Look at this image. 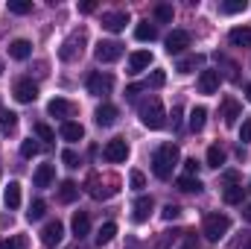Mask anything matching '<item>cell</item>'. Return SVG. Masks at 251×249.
Masks as SVG:
<instances>
[{
    "instance_id": "11a10c76",
    "label": "cell",
    "mask_w": 251,
    "mask_h": 249,
    "mask_svg": "<svg viewBox=\"0 0 251 249\" xmlns=\"http://www.w3.org/2000/svg\"><path fill=\"white\" fill-rule=\"evenodd\" d=\"M70 249H79V247H70Z\"/></svg>"
},
{
    "instance_id": "d4e9b609",
    "label": "cell",
    "mask_w": 251,
    "mask_h": 249,
    "mask_svg": "<svg viewBox=\"0 0 251 249\" xmlns=\"http://www.w3.org/2000/svg\"><path fill=\"white\" fill-rule=\"evenodd\" d=\"M222 199H225L228 205H240V202L246 199V187L243 185H228L225 187V193H222Z\"/></svg>"
},
{
    "instance_id": "6da1fadb",
    "label": "cell",
    "mask_w": 251,
    "mask_h": 249,
    "mask_svg": "<svg viewBox=\"0 0 251 249\" xmlns=\"http://www.w3.org/2000/svg\"><path fill=\"white\" fill-rule=\"evenodd\" d=\"M178 164V147L176 144H161L158 150H155V156H152V173L161 179V182H167L170 176H173V167Z\"/></svg>"
},
{
    "instance_id": "bcb514c9",
    "label": "cell",
    "mask_w": 251,
    "mask_h": 249,
    "mask_svg": "<svg viewBox=\"0 0 251 249\" xmlns=\"http://www.w3.org/2000/svg\"><path fill=\"white\" fill-rule=\"evenodd\" d=\"M161 214H164V220H176V217H178V214H181V208H178V205H173V202H170V205H164V211H161Z\"/></svg>"
},
{
    "instance_id": "83f0119b",
    "label": "cell",
    "mask_w": 251,
    "mask_h": 249,
    "mask_svg": "<svg viewBox=\"0 0 251 249\" xmlns=\"http://www.w3.org/2000/svg\"><path fill=\"white\" fill-rule=\"evenodd\" d=\"M3 199H6V208H18V205H21V185H18V182H9Z\"/></svg>"
},
{
    "instance_id": "b9f144b4",
    "label": "cell",
    "mask_w": 251,
    "mask_h": 249,
    "mask_svg": "<svg viewBox=\"0 0 251 249\" xmlns=\"http://www.w3.org/2000/svg\"><path fill=\"white\" fill-rule=\"evenodd\" d=\"M128 182H131V187H134V190H143V185H146V176H143L140 170H131Z\"/></svg>"
},
{
    "instance_id": "60d3db41",
    "label": "cell",
    "mask_w": 251,
    "mask_h": 249,
    "mask_svg": "<svg viewBox=\"0 0 251 249\" xmlns=\"http://www.w3.org/2000/svg\"><path fill=\"white\" fill-rule=\"evenodd\" d=\"M164 82H167V73H164V70H155V73L146 79V88H149V85H152V88H161Z\"/></svg>"
},
{
    "instance_id": "d590c367",
    "label": "cell",
    "mask_w": 251,
    "mask_h": 249,
    "mask_svg": "<svg viewBox=\"0 0 251 249\" xmlns=\"http://www.w3.org/2000/svg\"><path fill=\"white\" fill-rule=\"evenodd\" d=\"M26 247H29V241H26L24 235H12L9 241L0 244V249H26Z\"/></svg>"
},
{
    "instance_id": "e0dca14e",
    "label": "cell",
    "mask_w": 251,
    "mask_h": 249,
    "mask_svg": "<svg viewBox=\"0 0 251 249\" xmlns=\"http://www.w3.org/2000/svg\"><path fill=\"white\" fill-rule=\"evenodd\" d=\"M149 64H152V53H149V50H137V53L128 56V70H131V73H140V70H146Z\"/></svg>"
},
{
    "instance_id": "ba28073f",
    "label": "cell",
    "mask_w": 251,
    "mask_h": 249,
    "mask_svg": "<svg viewBox=\"0 0 251 249\" xmlns=\"http://www.w3.org/2000/svg\"><path fill=\"white\" fill-rule=\"evenodd\" d=\"M219 82H222L219 70H210V67H204V70L199 73V82H196V88H199V94H216Z\"/></svg>"
},
{
    "instance_id": "d6986e66",
    "label": "cell",
    "mask_w": 251,
    "mask_h": 249,
    "mask_svg": "<svg viewBox=\"0 0 251 249\" xmlns=\"http://www.w3.org/2000/svg\"><path fill=\"white\" fill-rule=\"evenodd\" d=\"M222 118H225L228 126H234L240 121V103H237L234 97H225V100H222Z\"/></svg>"
},
{
    "instance_id": "1f68e13d",
    "label": "cell",
    "mask_w": 251,
    "mask_h": 249,
    "mask_svg": "<svg viewBox=\"0 0 251 249\" xmlns=\"http://www.w3.org/2000/svg\"><path fill=\"white\" fill-rule=\"evenodd\" d=\"M12 15H29L32 12V0H9L6 3Z\"/></svg>"
},
{
    "instance_id": "30bf717a",
    "label": "cell",
    "mask_w": 251,
    "mask_h": 249,
    "mask_svg": "<svg viewBox=\"0 0 251 249\" xmlns=\"http://www.w3.org/2000/svg\"><path fill=\"white\" fill-rule=\"evenodd\" d=\"M12 94H15V100H18V103H32V100L38 97V85H35L32 79H18Z\"/></svg>"
},
{
    "instance_id": "8fae6325",
    "label": "cell",
    "mask_w": 251,
    "mask_h": 249,
    "mask_svg": "<svg viewBox=\"0 0 251 249\" xmlns=\"http://www.w3.org/2000/svg\"><path fill=\"white\" fill-rule=\"evenodd\" d=\"M126 24H128V12H105L102 15V27L108 32H120V30H126Z\"/></svg>"
},
{
    "instance_id": "7402d4cb",
    "label": "cell",
    "mask_w": 251,
    "mask_h": 249,
    "mask_svg": "<svg viewBox=\"0 0 251 249\" xmlns=\"http://www.w3.org/2000/svg\"><path fill=\"white\" fill-rule=\"evenodd\" d=\"M76 196H79V185L76 182H62L59 185V202H64V205H70V202H76Z\"/></svg>"
},
{
    "instance_id": "74e56055",
    "label": "cell",
    "mask_w": 251,
    "mask_h": 249,
    "mask_svg": "<svg viewBox=\"0 0 251 249\" xmlns=\"http://www.w3.org/2000/svg\"><path fill=\"white\" fill-rule=\"evenodd\" d=\"M201 62H204L201 56H187V59H181V62H178V73H190L193 67H199Z\"/></svg>"
},
{
    "instance_id": "f6af8a7d",
    "label": "cell",
    "mask_w": 251,
    "mask_h": 249,
    "mask_svg": "<svg viewBox=\"0 0 251 249\" xmlns=\"http://www.w3.org/2000/svg\"><path fill=\"white\" fill-rule=\"evenodd\" d=\"M240 141H243V144H249L251 141V118H246L243 126H240Z\"/></svg>"
},
{
    "instance_id": "7a4b0ae2",
    "label": "cell",
    "mask_w": 251,
    "mask_h": 249,
    "mask_svg": "<svg viewBox=\"0 0 251 249\" xmlns=\"http://www.w3.org/2000/svg\"><path fill=\"white\" fill-rule=\"evenodd\" d=\"M140 124L146 126V129H164L167 112H164V106H161L158 97H149L146 103H140Z\"/></svg>"
},
{
    "instance_id": "3957f363",
    "label": "cell",
    "mask_w": 251,
    "mask_h": 249,
    "mask_svg": "<svg viewBox=\"0 0 251 249\" xmlns=\"http://www.w3.org/2000/svg\"><path fill=\"white\" fill-rule=\"evenodd\" d=\"M228 229H231V217L228 214H207L204 217V238L207 241H222L225 235H228Z\"/></svg>"
},
{
    "instance_id": "e575fe53",
    "label": "cell",
    "mask_w": 251,
    "mask_h": 249,
    "mask_svg": "<svg viewBox=\"0 0 251 249\" xmlns=\"http://www.w3.org/2000/svg\"><path fill=\"white\" fill-rule=\"evenodd\" d=\"M91 196H94V199H108V196H111V193H114V187H102L100 185V179H97V176H94V179H91Z\"/></svg>"
},
{
    "instance_id": "52a82bcc",
    "label": "cell",
    "mask_w": 251,
    "mask_h": 249,
    "mask_svg": "<svg viewBox=\"0 0 251 249\" xmlns=\"http://www.w3.org/2000/svg\"><path fill=\"white\" fill-rule=\"evenodd\" d=\"M102 156H105V161L120 164V161H126V158H128V144H126L123 138H114V141H108V144H105Z\"/></svg>"
},
{
    "instance_id": "5bb4252c",
    "label": "cell",
    "mask_w": 251,
    "mask_h": 249,
    "mask_svg": "<svg viewBox=\"0 0 251 249\" xmlns=\"http://www.w3.org/2000/svg\"><path fill=\"white\" fill-rule=\"evenodd\" d=\"M117 106H111V103H102L100 109H97V115H94V121H97V126H114L117 124Z\"/></svg>"
},
{
    "instance_id": "f907efd6",
    "label": "cell",
    "mask_w": 251,
    "mask_h": 249,
    "mask_svg": "<svg viewBox=\"0 0 251 249\" xmlns=\"http://www.w3.org/2000/svg\"><path fill=\"white\" fill-rule=\"evenodd\" d=\"M181 249H196V235H187V238H184V247Z\"/></svg>"
},
{
    "instance_id": "2e32d148",
    "label": "cell",
    "mask_w": 251,
    "mask_h": 249,
    "mask_svg": "<svg viewBox=\"0 0 251 249\" xmlns=\"http://www.w3.org/2000/svg\"><path fill=\"white\" fill-rule=\"evenodd\" d=\"M9 56H12V59H18V62H24V59H29V56H32V44H29L26 38H15V41L9 44Z\"/></svg>"
},
{
    "instance_id": "c3c4849f",
    "label": "cell",
    "mask_w": 251,
    "mask_h": 249,
    "mask_svg": "<svg viewBox=\"0 0 251 249\" xmlns=\"http://www.w3.org/2000/svg\"><path fill=\"white\" fill-rule=\"evenodd\" d=\"M94 9H97V3H94V0H82V3H79V12H82V15H91Z\"/></svg>"
},
{
    "instance_id": "ac0fdd59",
    "label": "cell",
    "mask_w": 251,
    "mask_h": 249,
    "mask_svg": "<svg viewBox=\"0 0 251 249\" xmlns=\"http://www.w3.org/2000/svg\"><path fill=\"white\" fill-rule=\"evenodd\" d=\"M228 41L234 47H251V27H234L228 32Z\"/></svg>"
},
{
    "instance_id": "f5cc1de1",
    "label": "cell",
    "mask_w": 251,
    "mask_h": 249,
    "mask_svg": "<svg viewBox=\"0 0 251 249\" xmlns=\"http://www.w3.org/2000/svg\"><path fill=\"white\" fill-rule=\"evenodd\" d=\"M243 220H246V223H251V202L243 208Z\"/></svg>"
},
{
    "instance_id": "f1b7e54d",
    "label": "cell",
    "mask_w": 251,
    "mask_h": 249,
    "mask_svg": "<svg viewBox=\"0 0 251 249\" xmlns=\"http://www.w3.org/2000/svg\"><path fill=\"white\" fill-rule=\"evenodd\" d=\"M222 164H225V150L213 144V147L207 150V167H213V170H219Z\"/></svg>"
},
{
    "instance_id": "816d5d0a",
    "label": "cell",
    "mask_w": 251,
    "mask_h": 249,
    "mask_svg": "<svg viewBox=\"0 0 251 249\" xmlns=\"http://www.w3.org/2000/svg\"><path fill=\"white\" fill-rule=\"evenodd\" d=\"M237 249H251V235H249V238H243V241L237 244Z\"/></svg>"
},
{
    "instance_id": "4dcf8cb0",
    "label": "cell",
    "mask_w": 251,
    "mask_h": 249,
    "mask_svg": "<svg viewBox=\"0 0 251 249\" xmlns=\"http://www.w3.org/2000/svg\"><path fill=\"white\" fill-rule=\"evenodd\" d=\"M178 190H184V193H199L201 190V182H199V176H178Z\"/></svg>"
},
{
    "instance_id": "44dd1931",
    "label": "cell",
    "mask_w": 251,
    "mask_h": 249,
    "mask_svg": "<svg viewBox=\"0 0 251 249\" xmlns=\"http://www.w3.org/2000/svg\"><path fill=\"white\" fill-rule=\"evenodd\" d=\"M134 38H137V41H155V38H158V27H152L149 21H140V24L134 27Z\"/></svg>"
},
{
    "instance_id": "484cf974",
    "label": "cell",
    "mask_w": 251,
    "mask_h": 249,
    "mask_svg": "<svg viewBox=\"0 0 251 249\" xmlns=\"http://www.w3.org/2000/svg\"><path fill=\"white\" fill-rule=\"evenodd\" d=\"M204 124H207V109H204V106L193 109V112H190V129H193V132H201Z\"/></svg>"
},
{
    "instance_id": "4316f807",
    "label": "cell",
    "mask_w": 251,
    "mask_h": 249,
    "mask_svg": "<svg viewBox=\"0 0 251 249\" xmlns=\"http://www.w3.org/2000/svg\"><path fill=\"white\" fill-rule=\"evenodd\" d=\"M18 129V115L15 112H0V135H12Z\"/></svg>"
},
{
    "instance_id": "4fadbf2b",
    "label": "cell",
    "mask_w": 251,
    "mask_h": 249,
    "mask_svg": "<svg viewBox=\"0 0 251 249\" xmlns=\"http://www.w3.org/2000/svg\"><path fill=\"white\" fill-rule=\"evenodd\" d=\"M131 217H134V223H146L149 220V214H152V196H137L134 199V205H131Z\"/></svg>"
},
{
    "instance_id": "9c48e42d",
    "label": "cell",
    "mask_w": 251,
    "mask_h": 249,
    "mask_svg": "<svg viewBox=\"0 0 251 249\" xmlns=\"http://www.w3.org/2000/svg\"><path fill=\"white\" fill-rule=\"evenodd\" d=\"M190 47V32L187 30H173L170 38H167V53L176 56V53H184Z\"/></svg>"
},
{
    "instance_id": "d6a6232c",
    "label": "cell",
    "mask_w": 251,
    "mask_h": 249,
    "mask_svg": "<svg viewBox=\"0 0 251 249\" xmlns=\"http://www.w3.org/2000/svg\"><path fill=\"white\" fill-rule=\"evenodd\" d=\"M249 9V3L246 0H228V3H222L219 6V12L222 15H237V12H246Z\"/></svg>"
},
{
    "instance_id": "7c38bea8",
    "label": "cell",
    "mask_w": 251,
    "mask_h": 249,
    "mask_svg": "<svg viewBox=\"0 0 251 249\" xmlns=\"http://www.w3.org/2000/svg\"><path fill=\"white\" fill-rule=\"evenodd\" d=\"M62 238H64V226L59 223V220L47 223V226H44V232H41V241H44L47 247H56V244H62Z\"/></svg>"
},
{
    "instance_id": "db71d44e",
    "label": "cell",
    "mask_w": 251,
    "mask_h": 249,
    "mask_svg": "<svg viewBox=\"0 0 251 249\" xmlns=\"http://www.w3.org/2000/svg\"><path fill=\"white\" fill-rule=\"evenodd\" d=\"M246 94H249V100H251V85H246Z\"/></svg>"
},
{
    "instance_id": "ee69618b",
    "label": "cell",
    "mask_w": 251,
    "mask_h": 249,
    "mask_svg": "<svg viewBox=\"0 0 251 249\" xmlns=\"http://www.w3.org/2000/svg\"><path fill=\"white\" fill-rule=\"evenodd\" d=\"M219 62H222L225 67H228V79H231V82H237V79H240V73H237V64H234V62H228L225 56H219Z\"/></svg>"
},
{
    "instance_id": "836d02e7",
    "label": "cell",
    "mask_w": 251,
    "mask_h": 249,
    "mask_svg": "<svg viewBox=\"0 0 251 249\" xmlns=\"http://www.w3.org/2000/svg\"><path fill=\"white\" fill-rule=\"evenodd\" d=\"M44 211H47V202L44 199H32L29 202V211H26V220H41Z\"/></svg>"
},
{
    "instance_id": "cb8c5ba5",
    "label": "cell",
    "mask_w": 251,
    "mask_h": 249,
    "mask_svg": "<svg viewBox=\"0 0 251 249\" xmlns=\"http://www.w3.org/2000/svg\"><path fill=\"white\" fill-rule=\"evenodd\" d=\"M47 112H50L53 118H67V115L73 112V106H70L67 100H62V97H56V100H50V103H47Z\"/></svg>"
},
{
    "instance_id": "9a60e30c",
    "label": "cell",
    "mask_w": 251,
    "mask_h": 249,
    "mask_svg": "<svg viewBox=\"0 0 251 249\" xmlns=\"http://www.w3.org/2000/svg\"><path fill=\"white\" fill-rule=\"evenodd\" d=\"M53 179H56V167H53V164H41V167L35 170V176H32V185L35 187H50Z\"/></svg>"
},
{
    "instance_id": "681fc988",
    "label": "cell",
    "mask_w": 251,
    "mask_h": 249,
    "mask_svg": "<svg viewBox=\"0 0 251 249\" xmlns=\"http://www.w3.org/2000/svg\"><path fill=\"white\" fill-rule=\"evenodd\" d=\"M196 167H199V164H196V158H187V161H184V170H187L184 176H196Z\"/></svg>"
},
{
    "instance_id": "8d00e7d4",
    "label": "cell",
    "mask_w": 251,
    "mask_h": 249,
    "mask_svg": "<svg viewBox=\"0 0 251 249\" xmlns=\"http://www.w3.org/2000/svg\"><path fill=\"white\" fill-rule=\"evenodd\" d=\"M155 18H158L161 24H170V21H173V6H170V3H158V6H155Z\"/></svg>"
},
{
    "instance_id": "277c9868",
    "label": "cell",
    "mask_w": 251,
    "mask_h": 249,
    "mask_svg": "<svg viewBox=\"0 0 251 249\" xmlns=\"http://www.w3.org/2000/svg\"><path fill=\"white\" fill-rule=\"evenodd\" d=\"M111 88H114V76L111 73H91L88 76V91L94 94V97H105V94H111Z\"/></svg>"
},
{
    "instance_id": "7bdbcfd3",
    "label": "cell",
    "mask_w": 251,
    "mask_h": 249,
    "mask_svg": "<svg viewBox=\"0 0 251 249\" xmlns=\"http://www.w3.org/2000/svg\"><path fill=\"white\" fill-rule=\"evenodd\" d=\"M62 161L67 164V167H79V156H76L73 150H64V153H62Z\"/></svg>"
},
{
    "instance_id": "8992f818",
    "label": "cell",
    "mask_w": 251,
    "mask_h": 249,
    "mask_svg": "<svg viewBox=\"0 0 251 249\" xmlns=\"http://www.w3.org/2000/svg\"><path fill=\"white\" fill-rule=\"evenodd\" d=\"M94 56H97V62H117L120 56H123V44L120 41H100L97 44V50H94Z\"/></svg>"
},
{
    "instance_id": "f546056e",
    "label": "cell",
    "mask_w": 251,
    "mask_h": 249,
    "mask_svg": "<svg viewBox=\"0 0 251 249\" xmlns=\"http://www.w3.org/2000/svg\"><path fill=\"white\" fill-rule=\"evenodd\" d=\"M114 235H117V223H105V226H100V232H97V244L105 247V244L114 241Z\"/></svg>"
},
{
    "instance_id": "5b68a950",
    "label": "cell",
    "mask_w": 251,
    "mask_h": 249,
    "mask_svg": "<svg viewBox=\"0 0 251 249\" xmlns=\"http://www.w3.org/2000/svg\"><path fill=\"white\" fill-rule=\"evenodd\" d=\"M82 44H85V30H76L70 38H64L62 50H59V56H62L64 62H73L79 53H82Z\"/></svg>"
},
{
    "instance_id": "f35d334b",
    "label": "cell",
    "mask_w": 251,
    "mask_h": 249,
    "mask_svg": "<svg viewBox=\"0 0 251 249\" xmlns=\"http://www.w3.org/2000/svg\"><path fill=\"white\" fill-rule=\"evenodd\" d=\"M38 153H41V147H38V144H35L32 138L21 144V156H24V158H32V156H38Z\"/></svg>"
},
{
    "instance_id": "7dc6e473",
    "label": "cell",
    "mask_w": 251,
    "mask_h": 249,
    "mask_svg": "<svg viewBox=\"0 0 251 249\" xmlns=\"http://www.w3.org/2000/svg\"><path fill=\"white\" fill-rule=\"evenodd\" d=\"M143 88H146V85H140V82H131V85L126 88V97H128V100H134V97H137Z\"/></svg>"
},
{
    "instance_id": "ffe728a7",
    "label": "cell",
    "mask_w": 251,
    "mask_h": 249,
    "mask_svg": "<svg viewBox=\"0 0 251 249\" xmlns=\"http://www.w3.org/2000/svg\"><path fill=\"white\" fill-rule=\"evenodd\" d=\"M70 226H73V235H76V238H85V235L91 232V217H88L85 211H76Z\"/></svg>"
},
{
    "instance_id": "603a6c76",
    "label": "cell",
    "mask_w": 251,
    "mask_h": 249,
    "mask_svg": "<svg viewBox=\"0 0 251 249\" xmlns=\"http://www.w3.org/2000/svg\"><path fill=\"white\" fill-rule=\"evenodd\" d=\"M59 132H62L64 141H70V144H73V141H82V135H85V129H82L79 124H73V121H64Z\"/></svg>"
},
{
    "instance_id": "ab89813d",
    "label": "cell",
    "mask_w": 251,
    "mask_h": 249,
    "mask_svg": "<svg viewBox=\"0 0 251 249\" xmlns=\"http://www.w3.org/2000/svg\"><path fill=\"white\" fill-rule=\"evenodd\" d=\"M32 129H35V135H38L41 141H56V132H53L47 124H35Z\"/></svg>"
}]
</instances>
